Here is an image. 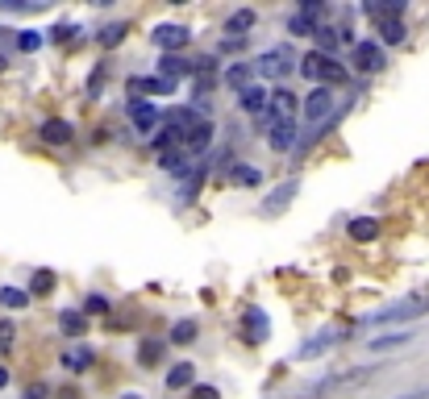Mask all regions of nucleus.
<instances>
[{"label": "nucleus", "mask_w": 429, "mask_h": 399, "mask_svg": "<svg viewBox=\"0 0 429 399\" xmlns=\"http://www.w3.org/2000/svg\"><path fill=\"white\" fill-rule=\"evenodd\" d=\"M371 375H375L371 366H363V371H338V375H325V379H317V383H309V387H305V399H334V396H342V391L363 387Z\"/></svg>", "instance_id": "nucleus-1"}, {"label": "nucleus", "mask_w": 429, "mask_h": 399, "mask_svg": "<svg viewBox=\"0 0 429 399\" xmlns=\"http://www.w3.org/2000/svg\"><path fill=\"white\" fill-rule=\"evenodd\" d=\"M421 316H429V300L426 296H409L400 304H388V308L371 312L367 325H405V321H421Z\"/></svg>", "instance_id": "nucleus-2"}, {"label": "nucleus", "mask_w": 429, "mask_h": 399, "mask_svg": "<svg viewBox=\"0 0 429 399\" xmlns=\"http://www.w3.org/2000/svg\"><path fill=\"white\" fill-rule=\"evenodd\" d=\"M250 67H254V75H259V79H284V75L296 67V54H292L288 46H275V50H263Z\"/></svg>", "instance_id": "nucleus-3"}, {"label": "nucleus", "mask_w": 429, "mask_h": 399, "mask_svg": "<svg viewBox=\"0 0 429 399\" xmlns=\"http://www.w3.org/2000/svg\"><path fill=\"white\" fill-rule=\"evenodd\" d=\"M150 42H154L159 50H167V54H175V50H184V46L192 42V33H188V25H175V21H167V25H154V33H150Z\"/></svg>", "instance_id": "nucleus-4"}, {"label": "nucleus", "mask_w": 429, "mask_h": 399, "mask_svg": "<svg viewBox=\"0 0 429 399\" xmlns=\"http://www.w3.org/2000/svg\"><path fill=\"white\" fill-rule=\"evenodd\" d=\"M305 117H309L313 125H321L325 117H334V92H330V87H313V92L305 96Z\"/></svg>", "instance_id": "nucleus-5"}, {"label": "nucleus", "mask_w": 429, "mask_h": 399, "mask_svg": "<svg viewBox=\"0 0 429 399\" xmlns=\"http://www.w3.org/2000/svg\"><path fill=\"white\" fill-rule=\"evenodd\" d=\"M355 67H359L363 75L384 71V46H380V42H355Z\"/></svg>", "instance_id": "nucleus-6"}, {"label": "nucleus", "mask_w": 429, "mask_h": 399, "mask_svg": "<svg viewBox=\"0 0 429 399\" xmlns=\"http://www.w3.org/2000/svg\"><path fill=\"white\" fill-rule=\"evenodd\" d=\"M296 96H292V87H275V92H267V117L271 121H292V112H296Z\"/></svg>", "instance_id": "nucleus-7"}, {"label": "nucleus", "mask_w": 429, "mask_h": 399, "mask_svg": "<svg viewBox=\"0 0 429 399\" xmlns=\"http://www.w3.org/2000/svg\"><path fill=\"white\" fill-rule=\"evenodd\" d=\"M92 362H96V350H92V346H67V350L58 354V366H63L67 375H83Z\"/></svg>", "instance_id": "nucleus-8"}, {"label": "nucleus", "mask_w": 429, "mask_h": 399, "mask_svg": "<svg viewBox=\"0 0 429 399\" xmlns=\"http://www.w3.org/2000/svg\"><path fill=\"white\" fill-rule=\"evenodd\" d=\"M129 121L138 125V133H154V125L163 121V112H159L150 100H133V104H129Z\"/></svg>", "instance_id": "nucleus-9"}, {"label": "nucleus", "mask_w": 429, "mask_h": 399, "mask_svg": "<svg viewBox=\"0 0 429 399\" xmlns=\"http://www.w3.org/2000/svg\"><path fill=\"white\" fill-rule=\"evenodd\" d=\"M330 83H346V67L334 54H321V62H317V87H330Z\"/></svg>", "instance_id": "nucleus-10"}, {"label": "nucleus", "mask_w": 429, "mask_h": 399, "mask_svg": "<svg viewBox=\"0 0 429 399\" xmlns=\"http://www.w3.org/2000/svg\"><path fill=\"white\" fill-rule=\"evenodd\" d=\"M238 104H242V112H250V117H263V112H267V87H259V83L242 87V92H238Z\"/></svg>", "instance_id": "nucleus-11"}, {"label": "nucleus", "mask_w": 429, "mask_h": 399, "mask_svg": "<svg viewBox=\"0 0 429 399\" xmlns=\"http://www.w3.org/2000/svg\"><path fill=\"white\" fill-rule=\"evenodd\" d=\"M221 83H225V87H234V92H242V87H250V83H254V67H250V62H234V67L221 75Z\"/></svg>", "instance_id": "nucleus-12"}, {"label": "nucleus", "mask_w": 429, "mask_h": 399, "mask_svg": "<svg viewBox=\"0 0 429 399\" xmlns=\"http://www.w3.org/2000/svg\"><path fill=\"white\" fill-rule=\"evenodd\" d=\"M42 142H50V146H67L71 142V125L67 121H58V117H50V121H42Z\"/></svg>", "instance_id": "nucleus-13"}, {"label": "nucleus", "mask_w": 429, "mask_h": 399, "mask_svg": "<svg viewBox=\"0 0 429 399\" xmlns=\"http://www.w3.org/2000/svg\"><path fill=\"white\" fill-rule=\"evenodd\" d=\"M267 142H271V150H280V154L292 150V146H296V125H292V121H275V129H271Z\"/></svg>", "instance_id": "nucleus-14"}, {"label": "nucleus", "mask_w": 429, "mask_h": 399, "mask_svg": "<svg viewBox=\"0 0 429 399\" xmlns=\"http://www.w3.org/2000/svg\"><path fill=\"white\" fill-rule=\"evenodd\" d=\"M196 383V366L192 362H175L171 371H167V387L171 391H184V387H192Z\"/></svg>", "instance_id": "nucleus-15"}, {"label": "nucleus", "mask_w": 429, "mask_h": 399, "mask_svg": "<svg viewBox=\"0 0 429 399\" xmlns=\"http://www.w3.org/2000/svg\"><path fill=\"white\" fill-rule=\"evenodd\" d=\"M254 21H259V12H254V8H238V12H229V21H225V33L242 37L246 29H254Z\"/></svg>", "instance_id": "nucleus-16"}, {"label": "nucleus", "mask_w": 429, "mask_h": 399, "mask_svg": "<svg viewBox=\"0 0 429 399\" xmlns=\"http://www.w3.org/2000/svg\"><path fill=\"white\" fill-rule=\"evenodd\" d=\"M229 183H234V187H259V183H263V175H259V167H250V162H234Z\"/></svg>", "instance_id": "nucleus-17"}, {"label": "nucleus", "mask_w": 429, "mask_h": 399, "mask_svg": "<svg viewBox=\"0 0 429 399\" xmlns=\"http://www.w3.org/2000/svg\"><path fill=\"white\" fill-rule=\"evenodd\" d=\"M58 329H63L67 337H79V333H88V316L75 312V308H63V312H58Z\"/></svg>", "instance_id": "nucleus-18"}, {"label": "nucleus", "mask_w": 429, "mask_h": 399, "mask_svg": "<svg viewBox=\"0 0 429 399\" xmlns=\"http://www.w3.org/2000/svg\"><path fill=\"white\" fill-rule=\"evenodd\" d=\"M346 233H350L355 241H371V237L380 233V221H375V217H355V221L346 225Z\"/></svg>", "instance_id": "nucleus-19"}, {"label": "nucleus", "mask_w": 429, "mask_h": 399, "mask_svg": "<svg viewBox=\"0 0 429 399\" xmlns=\"http://www.w3.org/2000/svg\"><path fill=\"white\" fill-rule=\"evenodd\" d=\"M292 196H296V179H292V183H284V187H275V192H271V200L263 204V212H267V217H275L284 204H292Z\"/></svg>", "instance_id": "nucleus-20"}, {"label": "nucleus", "mask_w": 429, "mask_h": 399, "mask_svg": "<svg viewBox=\"0 0 429 399\" xmlns=\"http://www.w3.org/2000/svg\"><path fill=\"white\" fill-rule=\"evenodd\" d=\"M246 337H250V341H267V312H263V308H250V312H246Z\"/></svg>", "instance_id": "nucleus-21"}, {"label": "nucleus", "mask_w": 429, "mask_h": 399, "mask_svg": "<svg viewBox=\"0 0 429 399\" xmlns=\"http://www.w3.org/2000/svg\"><path fill=\"white\" fill-rule=\"evenodd\" d=\"M192 71H196V67H192V62H184L179 54H167V58L159 62V75H167V79H179V75H192Z\"/></svg>", "instance_id": "nucleus-22"}, {"label": "nucleus", "mask_w": 429, "mask_h": 399, "mask_svg": "<svg viewBox=\"0 0 429 399\" xmlns=\"http://www.w3.org/2000/svg\"><path fill=\"white\" fill-rule=\"evenodd\" d=\"M50 291H54V271H46V266L33 271V279H29V300H33V296H50Z\"/></svg>", "instance_id": "nucleus-23"}, {"label": "nucleus", "mask_w": 429, "mask_h": 399, "mask_svg": "<svg viewBox=\"0 0 429 399\" xmlns=\"http://www.w3.org/2000/svg\"><path fill=\"white\" fill-rule=\"evenodd\" d=\"M334 346H338V333L313 337V341H305V346H300V358H317V354H325V350H334Z\"/></svg>", "instance_id": "nucleus-24"}, {"label": "nucleus", "mask_w": 429, "mask_h": 399, "mask_svg": "<svg viewBox=\"0 0 429 399\" xmlns=\"http://www.w3.org/2000/svg\"><path fill=\"white\" fill-rule=\"evenodd\" d=\"M405 33H409V29H405V21H380V37H384L388 46H400V42H405Z\"/></svg>", "instance_id": "nucleus-25"}, {"label": "nucleus", "mask_w": 429, "mask_h": 399, "mask_svg": "<svg viewBox=\"0 0 429 399\" xmlns=\"http://www.w3.org/2000/svg\"><path fill=\"white\" fill-rule=\"evenodd\" d=\"M159 167L175 175V171H184V167H188V154H184V150H163V154H159Z\"/></svg>", "instance_id": "nucleus-26"}, {"label": "nucleus", "mask_w": 429, "mask_h": 399, "mask_svg": "<svg viewBox=\"0 0 429 399\" xmlns=\"http://www.w3.org/2000/svg\"><path fill=\"white\" fill-rule=\"evenodd\" d=\"M409 341H413V333H388V337H375L371 350L384 354V350H396V346H409Z\"/></svg>", "instance_id": "nucleus-27"}, {"label": "nucleus", "mask_w": 429, "mask_h": 399, "mask_svg": "<svg viewBox=\"0 0 429 399\" xmlns=\"http://www.w3.org/2000/svg\"><path fill=\"white\" fill-rule=\"evenodd\" d=\"M0 304L17 312V308H25V304H29V291H21V287H0Z\"/></svg>", "instance_id": "nucleus-28"}, {"label": "nucleus", "mask_w": 429, "mask_h": 399, "mask_svg": "<svg viewBox=\"0 0 429 399\" xmlns=\"http://www.w3.org/2000/svg\"><path fill=\"white\" fill-rule=\"evenodd\" d=\"M288 33H296V37H313V33H317V25H313L309 17L292 12V17H288Z\"/></svg>", "instance_id": "nucleus-29"}, {"label": "nucleus", "mask_w": 429, "mask_h": 399, "mask_svg": "<svg viewBox=\"0 0 429 399\" xmlns=\"http://www.w3.org/2000/svg\"><path fill=\"white\" fill-rule=\"evenodd\" d=\"M121 37H125V25H121V21H113V25H104V29H100V46H104V50H113Z\"/></svg>", "instance_id": "nucleus-30"}, {"label": "nucleus", "mask_w": 429, "mask_h": 399, "mask_svg": "<svg viewBox=\"0 0 429 399\" xmlns=\"http://www.w3.org/2000/svg\"><path fill=\"white\" fill-rule=\"evenodd\" d=\"M171 341H175V346H188V341H196V321H179V325L171 329Z\"/></svg>", "instance_id": "nucleus-31"}, {"label": "nucleus", "mask_w": 429, "mask_h": 399, "mask_svg": "<svg viewBox=\"0 0 429 399\" xmlns=\"http://www.w3.org/2000/svg\"><path fill=\"white\" fill-rule=\"evenodd\" d=\"M163 358V341H142V350H138V362L142 366H154Z\"/></svg>", "instance_id": "nucleus-32"}, {"label": "nucleus", "mask_w": 429, "mask_h": 399, "mask_svg": "<svg viewBox=\"0 0 429 399\" xmlns=\"http://www.w3.org/2000/svg\"><path fill=\"white\" fill-rule=\"evenodd\" d=\"M38 46H42V33H33V29H21V33H17V50H21V54H33Z\"/></svg>", "instance_id": "nucleus-33"}, {"label": "nucleus", "mask_w": 429, "mask_h": 399, "mask_svg": "<svg viewBox=\"0 0 429 399\" xmlns=\"http://www.w3.org/2000/svg\"><path fill=\"white\" fill-rule=\"evenodd\" d=\"M317 42H321V50L317 54H330L334 50V42H338V29H330V25H317V33H313Z\"/></svg>", "instance_id": "nucleus-34"}, {"label": "nucleus", "mask_w": 429, "mask_h": 399, "mask_svg": "<svg viewBox=\"0 0 429 399\" xmlns=\"http://www.w3.org/2000/svg\"><path fill=\"white\" fill-rule=\"evenodd\" d=\"M104 312H108L104 296H83V316H104Z\"/></svg>", "instance_id": "nucleus-35"}, {"label": "nucleus", "mask_w": 429, "mask_h": 399, "mask_svg": "<svg viewBox=\"0 0 429 399\" xmlns=\"http://www.w3.org/2000/svg\"><path fill=\"white\" fill-rule=\"evenodd\" d=\"M325 12H330V8H325V4H321V0H305V4H300V17H309V21H313V25H317V21H321V17H325Z\"/></svg>", "instance_id": "nucleus-36"}, {"label": "nucleus", "mask_w": 429, "mask_h": 399, "mask_svg": "<svg viewBox=\"0 0 429 399\" xmlns=\"http://www.w3.org/2000/svg\"><path fill=\"white\" fill-rule=\"evenodd\" d=\"M188 391H192V399H221L217 396V387H209V383H192Z\"/></svg>", "instance_id": "nucleus-37"}, {"label": "nucleus", "mask_w": 429, "mask_h": 399, "mask_svg": "<svg viewBox=\"0 0 429 399\" xmlns=\"http://www.w3.org/2000/svg\"><path fill=\"white\" fill-rule=\"evenodd\" d=\"M71 33H75V25H54V29H50L46 37H50V42H67Z\"/></svg>", "instance_id": "nucleus-38"}, {"label": "nucleus", "mask_w": 429, "mask_h": 399, "mask_svg": "<svg viewBox=\"0 0 429 399\" xmlns=\"http://www.w3.org/2000/svg\"><path fill=\"white\" fill-rule=\"evenodd\" d=\"M13 333H17V329H13L8 321H0V350H8V346H13Z\"/></svg>", "instance_id": "nucleus-39"}, {"label": "nucleus", "mask_w": 429, "mask_h": 399, "mask_svg": "<svg viewBox=\"0 0 429 399\" xmlns=\"http://www.w3.org/2000/svg\"><path fill=\"white\" fill-rule=\"evenodd\" d=\"M242 42H246V37H225V42H221V50H225V54H234V50H242Z\"/></svg>", "instance_id": "nucleus-40"}, {"label": "nucleus", "mask_w": 429, "mask_h": 399, "mask_svg": "<svg viewBox=\"0 0 429 399\" xmlns=\"http://www.w3.org/2000/svg\"><path fill=\"white\" fill-rule=\"evenodd\" d=\"M50 396V391H46V383H38V387H29V391H25V399H46Z\"/></svg>", "instance_id": "nucleus-41"}, {"label": "nucleus", "mask_w": 429, "mask_h": 399, "mask_svg": "<svg viewBox=\"0 0 429 399\" xmlns=\"http://www.w3.org/2000/svg\"><path fill=\"white\" fill-rule=\"evenodd\" d=\"M4 387H8V371L0 366V391H4Z\"/></svg>", "instance_id": "nucleus-42"}, {"label": "nucleus", "mask_w": 429, "mask_h": 399, "mask_svg": "<svg viewBox=\"0 0 429 399\" xmlns=\"http://www.w3.org/2000/svg\"><path fill=\"white\" fill-rule=\"evenodd\" d=\"M400 399H429V391H413V396H400Z\"/></svg>", "instance_id": "nucleus-43"}, {"label": "nucleus", "mask_w": 429, "mask_h": 399, "mask_svg": "<svg viewBox=\"0 0 429 399\" xmlns=\"http://www.w3.org/2000/svg\"><path fill=\"white\" fill-rule=\"evenodd\" d=\"M121 399H142V396H121Z\"/></svg>", "instance_id": "nucleus-44"}]
</instances>
